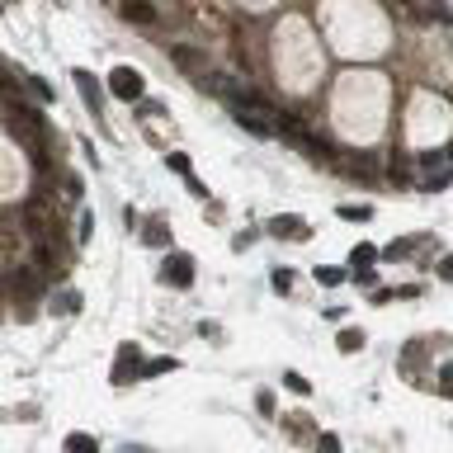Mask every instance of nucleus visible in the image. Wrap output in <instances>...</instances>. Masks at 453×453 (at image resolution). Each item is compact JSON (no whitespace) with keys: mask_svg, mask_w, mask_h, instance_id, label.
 <instances>
[{"mask_svg":"<svg viewBox=\"0 0 453 453\" xmlns=\"http://www.w3.org/2000/svg\"><path fill=\"white\" fill-rule=\"evenodd\" d=\"M170 57H175V66H180V71H208L204 52H194V47H175Z\"/></svg>","mask_w":453,"mask_h":453,"instance_id":"8","label":"nucleus"},{"mask_svg":"<svg viewBox=\"0 0 453 453\" xmlns=\"http://www.w3.org/2000/svg\"><path fill=\"white\" fill-rule=\"evenodd\" d=\"M274 288H279V293H288V288H293V274H283V269H279V274H274Z\"/></svg>","mask_w":453,"mask_h":453,"instance_id":"22","label":"nucleus"},{"mask_svg":"<svg viewBox=\"0 0 453 453\" xmlns=\"http://www.w3.org/2000/svg\"><path fill=\"white\" fill-rule=\"evenodd\" d=\"M118 10H123V19H132V24H142V29H151V24H156V10H151V5H142V0H118Z\"/></svg>","mask_w":453,"mask_h":453,"instance_id":"7","label":"nucleus"},{"mask_svg":"<svg viewBox=\"0 0 453 453\" xmlns=\"http://www.w3.org/2000/svg\"><path fill=\"white\" fill-rule=\"evenodd\" d=\"M269 236H283V241H307V222L293 218V213H283V218H269Z\"/></svg>","mask_w":453,"mask_h":453,"instance_id":"4","label":"nucleus"},{"mask_svg":"<svg viewBox=\"0 0 453 453\" xmlns=\"http://www.w3.org/2000/svg\"><path fill=\"white\" fill-rule=\"evenodd\" d=\"M166 166H170L175 175H189V156H180V151H170V156H166Z\"/></svg>","mask_w":453,"mask_h":453,"instance_id":"19","label":"nucleus"},{"mask_svg":"<svg viewBox=\"0 0 453 453\" xmlns=\"http://www.w3.org/2000/svg\"><path fill=\"white\" fill-rule=\"evenodd\" d=\"M76 90H80V94H85V104H90V109H94V113L104 109V90H99V80H94V76H90V71H76Z\"/></svg>","mask_w":453,"mask_h":453,"instance_id":"5","label":"nucleus"},{"mask_svg":"<svg viewBox=\"0 0 453 453\" xmlns=\"http://www.w3.org/2000/svg\"><path fill=\"white\" fill-rule=\"evenodd\" d=\"M349 260H354V265H368V260H378V250L368 246V241H364V246H354V250H349Z\"/></svg>","mask_w":453,"mask_h":453,"instance_id":"16","label":"nucleus"},{"mask_svg":"<svg viewBox=\"0 0 453 453\" xmlns=\"http://www.w3.org/2000/svg\"><path fill=\"white\" fill-rule=\"evenodd\" d=\"M260 113H265V109H236V123L246 128V132H255V137H269V132H274V123H269V118H260Z\"/></svg>","mask_w":453,"mask_h":453,"instance_id":"6","label":"nucleus"},{"mask_svg":"<svg viewBox=\"0 0 453 453\" xmlns=\"http://www.w3.org/2000/svg\"><path fill=\"white\" fill-rule=\"evenodd\" d=\"M66 449H71V453H90V449H99V439H94V435H66Z\"/></svg>","mask_w":453,"mask_h":453,"instance_id":"11","label":"nucleus"},{"mask_svg":"<svg viewBox=\"0 0 453 453\" xmlns=\"http://www.w3.org/2000/svg\"><path fill=\"white\" fill-rule=\"evenodd\" d=\"M52 312H57V316H71V312H80V293H62L57 302H52Z\"/></svg>","mask_w":453,"mask_h":453,"instance_id":"9","label":"nucleus"},{"mask_svg":"<svg viewBox=\"0 0 453 453\" xmlns=\"http://www.w3.org/2000/svg\"><path fill=\"white\" fill-rule=\"evenodd\" d=\"M283 387H288V392H302V397L312 392V387H307V378H302V373H283Z\"/></svg>","mask_w":453,"mask_h":453,"instance_id":"17","label":"nucleus"},{"mask_svg":"<svg viewBox=\"0 0 453 453\" xmlns=\"http://www.w3.org/2000/svg\"><path fill=\"white\" fill-rule=\"evenodd\" d=\"M439 378H444V383H439V392H444V397H453V364H444V368H439Z\"/></svg>","mask_w":453,"mask_h":453,"instance_id":"20","label":"nucleus"},{"mask_svg":"<svg viewBox=\"0 0 453 453\" xmlns=\"http://www.w3.org/2000/svg\"><path fill=\"white\" fill-rule=\"evenodd\" d=\"M340 349H345V354L364 349V330H340Z\"/></svg>","mask_w":453,"mask_h":453,"instance_id":"13","label":"nucleus"},{"mask_svg":"<svg viewBox=\"0 0 453 453\" xmlns=\"http://www.w3.org/2000/svg\"><path fill=\"white\" fill-rule=\"evenodd\" d=\"M340 218H349V222H368L373 213H368L364 204H345V208H340Z\"/></svg>","mask_w":453,"mask_h":453,"instance_id":"15","label":"nucleus"},{"mask_svg":"<svg viewBox=\"0 0 453 453\" xmlns=\"http://www.w3.org/2000/svg\"><path fill=\"white\" fill-rule=\"evenodd\" d=\"M161 279L170 283V288H189V283H194V260H189V255H170L166 269H161Z\"/></svg>","mask_w":453,"mask_h":453,"instance_id":"3","label":"nucleus"},{"mask_svg":"<svg viewBox=\"0 0 453 453\" xmlns=\"http://www.w3.org/2000/svg\"><path fill=\"white\" fill-rule=\"evenodd\" d=\"M439 279L453 283V255H444V260H439Z\"/></svg>","mask_w":453,"mask_h":453,"instance_id":"21","label":"nucleus"},{"mask_svg":"<svg viewBox=\"0 0 453 453\" xmlns=\"http://www.w3.org/2000/svg\"><path fill=\"white\" fill-rule=\"evenodd\" d=\"M175 368H180L175 359H147V364H142V378H151V373H175Z\"/></svg>","mask_w":453,"mask_h":453,"instance_id":"10","label":"nucleus"},{"mask_svg":"<svg viewBox=\"0 0 453 453\" xmlns=\"http://www.w3.org/2000/svg\"><path fill=\"white\" fill-rule=\"evenodd\" d=\"M29 90L38 94V99H43V104H52V85H47V80H38V76H29Z\"/></svg>","mask_w":453,"mask_h":453,"instance_id":"18","label":"nucleus"},{"mask_svg":"<svg viewBox=\"0 0 453 453\" xmlns=\"http://www.w3.org/2000/svg\"><path fill=\"white\" fill-rule=\"evenodd\" d=\"M316 283H326V288H335V283H345V269H335V265H321V269H316Z\"/></svg>","mask_w":453,"mask_h":453,"instance_id":"12","label":"nucleus"},{"mask_svg":"<svg viewBox=\"0 0 453 453\" xmlns=\"http://www.w3.org/2000/svg\"><path fill=\"white\" fill-rule=\"evenodd\" d=\"M109 90H113V99H132V104H137L142 99V71L137 66H113Z\"/></svg>","mask_w":453,"mask_h":453,"instance_id":"1","label":"nucleus"},{"mask_svg":"<svg viewBox=\"0 0 453 453\" xmlns=\"http://www.w3.org/2000/svg\"><path fill=\"white\" fill-rule=\"evenodd\" d=\"M137 378H142V354L132 345H123V349H118V364H113V387H128V383H137Z\"/></svg>","mask_w":453,"mask_h":453,"instance_id":"2","label":"nucleus"},{"mask_svg":"<svg viewBox=\"0 0 453 453\" xmlns=\"http://www.w3.org/2000/svg\"><path fill=\"white\" fill-rule=\"evenodd\" d=\"M0 293H5V288H0Z\"/></svg>","mask_w":453,"mask_h":453,"instance_id":"23","label":"nucleus"},{"mask_svg":"<svg viewBox=\"0 0 453 453\" xmlns=\"http://www.w3.org/2000/svg\"><path fill=\"white\" fill-rule=\"evenodd\" d=\"M142 241H147V246H170V232H166V227H147Z\"/></svg>","mask_w":453,"mask_h":453,"instance_id":"14","label":"nucleus"}]
</instances>
